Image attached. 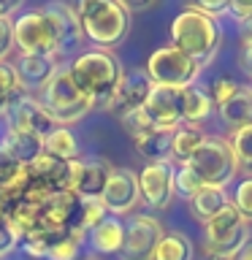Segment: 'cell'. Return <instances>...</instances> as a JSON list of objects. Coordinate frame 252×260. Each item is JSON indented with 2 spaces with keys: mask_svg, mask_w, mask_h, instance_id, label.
<instances>
[{
  "mask_svg": "<svg viewBox=\"0 0 252 260\" xmlns=\"http://www.w3.org/2000/svg\"><path fill=\"white\" fill-rule=\"evenodd\" d=\"M76 16L81 36L106 52L119 46L130 32V11L119 0H84Z\"/></svg>",
  "mask_w": 252,
  "mask_h": 260,
  "instance_id": "6da1fadb",
  "label": "cell"
},
{
  "mask_svg": "<svg viewBox=\"0 0 252 260\" xmlns=\"http://www.w3.org/2000/svg\"><path fill=\"white\" fill-rule=\"evenodd\" d=\"M68 73L81 92H84L95 106L106 103L114 95L119 79H122V62L114 52L106 49H89L81 52L76 60L68 65Z\"/></svg>",
  "mask_w": 252,
  "mask_h": 260,
  "instance_id": "7a4b0ae2",
  "label": "cell"
},
{
  "mask_svg": "<svg viewBox=\"0 0 252 260\" xmlns=\"http://www.w3.org/2000/svg\"><path fill=\"white\" fill-rule=\"evenodd\" d=\"M219 38H223V32H219L217 19H209V16L193 11V8H184L171 22V41H174L171 46L193 57L201 68L217 54Z\"/></svg>",
  "mask_w": 252,
  "mask_h": 260,
  "instance_id": "3957f363",
  "label": "cell"
},
{
  "mask_svg": "<svg viewBox=\"0 0 252 260\" xmlns=\"http://www.w3.org/2000/svg\"><path fill=\"white\" fill-rule=\"evenodd\" d=\"M38 103L44 106V111L54 119V125H62V127L79 122L87 111L95 109V103L73 84L68 68H60L54 73L52 81L41 89V101Z\"/></svg>",
  "mask_w": 252,
  "mask_h": 260,
  "instance_id": "277c9868",
  "label": "cell"
},
{
  "mask_svg": "<svg viewBox=\"0 0 252 260\" xmlns=\"http://www.w3.org/2000/svg\"><path fill=\"white\" fill-rule=\"evenodd\" d=\"M201 73V65L179 52L176 46H160L154 49L146 60V76L154 87H171V89H187L195 84Z\"/></svg>",
  "mask_w": 252,
  "mask_h": 260,
  "instance_id": "5b68a950",
  "label": "cell"
},
{
  "mask_svg": "<svg viewBox=\"0 0 252 260\" xmlns=\"http://www.w3.org/2000/svg\"><path fill=\"white\" fill-rule=\"evenodd\" d=\"M247 239H249V222L233 206H228L206 222V241L203 244H206V255L233 260L247 247Z\"/></svg>",
  "mask_w": 252,
  "mask_h": 260,
  "instance_id": "8992f818",
  "label": "cell"
},
{
  "mask_svg": "<svg viewBox=\"0 0 252 260\" xmlns=\"http://www.w3.org/2000/svg\"><path fill=\"white\" fill-rule=\"evenodd\" d=\"M187 166L198 174L203 187H225L239 171L231 144L225 138H211V136L201 144V149L193 154Z\"/></svg>",
  "mask_w": 252,
  "mask_h": 260,
  "instance_id": "52a82bcc",
  "label": "cell"
},
{
  "mask_svg": "<svg viewBox=\"0 0 252 260\" xmlns=\"http://www.w3.org/2000/svg\"><path fill=\"white\" fill-rule=\"evenodd\" d=\"M14 27V44L22 54H41V57H57V36L49 22V16L41 8L22 11L11 16Z\"/></svg>",
  "mask_w": 252,
  "mask_h": 260,
  "instance_id": "ba28073f",
  "label": "cell"
},
{
  "mask_svg": "<svg viewBox=\"0 0 252 260\" xmlns=\"http://www.w3.org/2000/svg\"><path fill=\"white\" fill-rule=\"evenodd\" d=\"M163 239V228L158 219L138 214L125 225V241L119 249V260H152L154 249Z\"/></svg>",
  "mask_w": 252,
  "mask_h": 260,
  "instance_id": "9c48e42d",
  "label": "cell"
},
{
  "mask_svg": "<svg viewBox=\"0 0 252 260\" xmlns=\"http://www.w3.org/2000/svg\"><path fill=\"white\" fill-rule=\"evenodd\" d=\"M174 162H152L138 174V192L152 209H168L174 201Z\"/></svg>",
  "mask_w": 252,
  "mask_h": 260,
  "instance_id": "30bf717a",
  "label": "cell"
},
{
  "mask_svg": "<svg viewBox=\"0 0 252 260\" xmlns=\"http://www.w3.org/2000/svg\"><path fill=\"white\" fill-rule=\"evenodd\" d=\"M146 119L158 130H176L184 125L182 119V89L171 87H152L149 98H146L144 109Z\"/></svg>",
  "mask_w": 252,
  "mask_h": 260,
  "instance_id": "8fae6325",
  "label": "cell"
},
{
  "mask_svg": "<svg viewBox=\"0 0 252 260\" xmlns=\"http://www.w3.org/2000/svg\"><path fill=\"white\" fill-rule=\"evenodd\" d=\"M138 198H141V192H138V174H133L130 168H111L106 190L101 195L109 214H130V209L138 203Z\"/></svg>",
  "mask_w": 252,
  "mask_h": 260,
  "instance_id": "7c38bea8",
  "label": "cell"
},
{
  "mask_svg": "<svg viewBox=\"0 0 252 260\" xmlns=\"http://www.w3.org/2000/svg\"><path fill=\"white\" fill-rule=\"evenodd\" d=\"M152 79L146 76V71H130V73H122L117 89H114V95L106 101V109L117 111V114H130V111H138L144 109L146 98L152 92Z\"/></svg>",
  "mask_w": 252,
  "mask_h": 260,
  "instance_id": "4fadbf2b",
  "label": "cell"
},
{
  "mask_svg": "<svg viewBox=\"0 0 252 260\" xmlns=\"http://www.w3.org/2000/svg\"><path fill=\"white\" fill-rule=\"evenodd\" d=\"M6 117H8V122H11V130L33 133V136H38V138H46L57 127L54 119L44 111V106H41L36 98H27V95H22L19 101L8 109Z\"/></svg>",
  "mask_w": 252,
  "mask_h": 260,
  "instance_id": "5bb4252c",
  "label": "cell"
},
{
  "mask_svg": "<svg viewBox=\"0 0 252 260\" xmlns=\"http://www.w3.org/2000/svg\"><path fill=\"white\" fill-rule=\"evenodd\" d=\"M79 206L81 198L73 190L49 195L46 203L41 206V225L57 228V231H79Z\"/></svg>",
  "mask_w": 252,
  "mask_h": 260,
  "instance_id": "9a60e30c",
  "label": "cell"
},
{
  "mask_svg": "<svg viewBox=\"0 0 252 260\" xmlns=\"http://www.w3.org/2000/svg\"><path fill=\"white\" fill-rule=\"evenodd\" d=\"M30 174H33V182L41 184L52 195L73 190V162H68V160H57V157L44 152L30 166Z\"/></svg>",
  "mask_w": 252,
  "mask_h": 260,
  "instance_id": "2e32d148",
  "label": "cell"
},
{
  "mask_svg": "<svg viewBox=\"0 0 252 260\" xmlns=\"http://www.w3.org/2000/svg\"><path fill=\"white\" fill-rule=\"evenodd\" d=\"M44 14L49 16V22L54 27V36H57V57L73 52L81 44V38H84L81 36V27H79L76 11L65 3H52L44 8Z\"/></svg>",
  "mask_w": 252,
  "mask_h": 260,
  "instance_id": "e0dca14e",
  "label": "cell"
},
{
  "mask_svg": "<svg viewBox=\"0 0 252 260\" xmlns=\"http://www.w3.org/2000/svg\"><path fill=\"white\" fill-rule=\"evenodd\" d=\"M111 168L106 160H73V192L79 198H101Z\"/></svg>",
  "mask_w": 252,
  "mask_h": 260,
  "instance_id": "ac0fdd59",
  "label": "cell"
},
{
  "mask_svg": "<svg viewBox=\"0 0 252 260\" xmlns=\"http://www.w3.org/2000/svg\"><path fill=\"white\" fill-rule=\"evenodd\" d=\"M16 76H19L22 89H44L52 76L60 71L57 57H41V54H19L14 65Z\"/></svg>",
  "mask_w": 252,
  "mask_h": 260,
  "instance_id": "d6986e66",
  "label": "cell"
},
{
  "mask_svg": "<svg viewBox=\"0 0 252 260\" xmlns=\"http://www.w3.org/2000/svg\"><path fill=\"white\" fill-rule=\"evenodd\" d=\"M6 222L22 244L33 231L41 228V206H36L30 201H19L14 206H6Z\"/></svg>",
  "mask_w": 252,
  "mask_h": 260,
  "instance_id": "ffe728a7",
  "label": "cell"
},
{
  "mask_svg": "<svg viewBox=\"0 0 252 260\" xmlns=\"http://www.w3.org/2000/svg\"><path fill=\"white\" fill-rule=\"evenodd\" d=\"M219 117H223V122L228 127H233V133L249 127L252 125V92H249V87H241L233 98H228L219 106Z\"/></svg>",
  "mask_w": 252,
  "mask_h": 260,
  "instance_id": "44dd1931",
  "label": "cell"
},
{
  "mask_svg": "<svg viewBox=\"0 0 252 260\" xmlns=\"http://www.w3.org/2000/svg\"><path fill=\"white\" fill-rule=\"evenodd\" d=\"M136 149L146 160V166H152V162H171L174 130H152L149 136L136 138Z\"/></svg>",
  "mask_w": 252,
  "mask_h": 260,
  "instance_id": "7402d4cb",
  "label": "cell"
},
{
  "mask_svg": "<svg viewBox=\"0 0 252 260\" xmlns=\"http://www.w3.org/2000/svg\"><path fill=\"white\" fill-rule=\"evenodd\" d=\"M122 241H125V225L117 217H106L101 225L89 233V244L101 255H119Z\"/></svg>",
  "mask_w": 252,
  "mask_h": 260,
  "instance_id": "603a6c76",
  "label": "cell"
},
{
  "mask_svg": "<svg viewBox=\"0 0 252 260\" xmlns=\"http://www.w3.org/2000/svg\"><path fill=\"white\" fill-rule=\"evenodd\" d=\"M3 146L22 162V166H33V162L44 154V138H38L33 133H22V130H8Z\"/></svg>",
  "mask_w": 252,
  "mask_h": 260,
  "instance_id": "cb8c5ba5",
  "label": "cell"
},
{
  "mask_svg": "<svg viewBox=\"0 0 252 260\" xmlns=\"http://www.w3.org/2000/svg\"><path fill=\"white\" fill-rule=\"evenodd\" d=\"M228 206H231V195L225 192V187H203V190L193 198V214L198 217L203 225Z\"/></svg>",
  "mask_w": 252,
  "mask_h": 260,
  "instance_id": "d4e9b609",
  "label": "cell"
},
{
  "mask_svg": "<svg viewBox=\"0 0 252 260\" xmlns=\"http://www.w3.org/2000/svg\"><path fill=\"white\" fill-rule=\"evenodd\" d=\"M206 133L198 125H182L174 130V152H171V160L176 162H190V157L201 149V144L206 141Z\"/></svg>",
  "mask_w": 252,
  "mask_h": 260,
  "instance_id": "484cf974",
  "label": "cell"
},
{
  "mask_svg": "<svg viewBox=\"0 0 252 260\" xmlns=\"http://www.w3.org/2000/svg\"><path fill=\"white\" fill-rule=\"evenodd\" d=\"M214 103H211L209 92H203L201 87H187L182 89V119L184 125H198L211 114Z\"/></svg>",
  "mask_w": 252,
  "mask_h": 260,
  "instance_id": "4316f807",
  "label": "cell"
},
{
  "mask_svg": "<svg viewBox=\"0 0 252 260\" xmlns=\"http://www.w3.org/2000/svg\"><path fill=\"white\" fill-rule=\"evenodd\" d=\"M44 152L52 154V157H57V160L73 162V160H79V141H76V136H73L68 127L57 125L52 133L44 138Z\"/></svg>",
  "mask_w": 252,
  "mask_h": 260,
  "instance_id": "83f0119b",
  "label": "cell"
},
{
  "mask_svg": "<svg viewBox=\"0 0 252 260\" xmlns=\"http://www.w3.org/2000/svg\"><path fill=\"white\" fill-rule=\"evenodd\" d=\"M152 260H193V241L182 231L163 233Z\"/></svg>",
  "mask_w": 252,
  "mask_h": 260,
  "instance_id": "f1b7e54d",
  "label": "cell"
},
{
  "mask_svg": "<svg viewBox=\"0 0 252 260\" xmlns=\"http://www.w3.org/2000/svg\"><path fill=\"white\" fill-rule=\"evenodd\" d=\"M22 98V84L11 62H0V117H6L8 109Z\"/></svg>",
  "mask_w": 252,
  "mask_h": 260,
  "instance_id": "f546056e",
  "label": "cell"
},
{
  "mask_svg": "<svg viewBox=\"0 0 252 260\" xmlns=\"http://www.w3.org/2000/svg\"><path fill=\"white\" fill-rule=\"evenodd\" d=\"M228 144H231V152L236 157V168L252 176V125L244 130H236Z\"/></svg>",
  "mask_w": 252,
  "mask_h": 260,
  "instance_id": "4dcf8cb0",
  "label": "cell"
},
{
  "mask_svg": "<svg viewBox=\"0 0 252 260\" xmlns=\"http://www.w3.org/2000/svg\"><path fill=\"white\" fill-rule=\"evenodd\" d=\"M109 217V209L103 206L101 198H81V206H79V231L81 233H92L103 219Z\"/></svg>",
  "mask_w": 252,
  "mask_h": 260,
  "instance_id": "1f68e13d",
  "label": "cell"
},
{
  "mask_svg": "<svg viewBox=\"0 0 252 260\" xmlns=\"http://www.w3.org/2000/svg\"><path fill=\"white\" fill-rule=\"evenodd\" d=\"M81 249H84V233L65 231L49 252V260H79Z\"/></svg>",
  "mask_w": 252,
  "mask_h": 260,
  "instance_id": "d6a6232c",
  "label": "cell"
},
{
  "mask_svg": "<svg viewBox=\"0 0 252 260\" xmlns=\"http://www.w3.org/2000/svg\"><path fill=\"white\" fill-rule=\"evenodd\" d=\"M201 190H203V182L198 179V174H195L187 162H184V166H179L176 168V176H174V192L179 195V198L193 201Z\"/></svg>",
  "mask_w": 252,
  "mask_h": 260,
  "instance_id": "836d02e7",
  "label": "cell"
},
{
  "mask_svg": "<svg viewBox=\"0 0 252 260\" xmlns=\"http://www.w3.org/2000/svg\"><path fill=\"white\" fill-rule=\"evenodd\" d=\"M231 206L239 211L247 222H252V176L239 182V187H236L233 195H231Z\"/></svg>",
  "mask_w": 252,
  "mask_h": 260,
  "instance_id": "e575fe53",
  "label": "cell"
},
{
  "mask_svg": "<svg viewBox=\"0 0 252 260\" xmlns=\"http://www.w3.org/2000/svg\"><path fill=\"white\" fill-rule=\"evenodd\" d=\"M122 127L128 130L130 136H133V141L136 138H144V136H149L152 130H158L152 125L149 119H146V114L138 109V111H130V114H125V117H122Z\"/></svg>",
  "mask_w": 252,
  "mask_h": 260,
  "instance_id": "d590c367",
  "label": "cell"
},
{
  "mask_svg": "<svg viewBox=\"0 0 252 260\" xmlns=\"http://www.w3.org/2000/svg\"><path fill=\"white\" fill-rule=\"evenodd\" d=\"M239 89H241L239 81H233L231 76H223V79H214V81H211V92H209V98H211V103L223 106L228 98H233L236 92H239Z\"/></svg>",
  "mask_w": 252,
  "mask_h": 260,
  "instance_id": "8d00e7d4",
  "label": "cell"
},
{
  "mask_svg": "<svg viewBox=\"0 0 252 260\" xmlns=\"http://www.w3.org/2000/svg\"><path fill=\"white\" fill-rule=\"evenodd\" d=\"M228 3H231V0H193L187 8H193V11L209 16V19H219V16L228 14Z\"/></svg>",
  "mask_w": 252,
  "mask_h": 260,
  "instance_id": "74e56055",
  "label": "cell"
},
{
  "mask_svg": "<svg viewBox=\"0 0 252 260\" xmlns=\"http://www.w3.org/2000/svg\"><path fill=\"white\" fill-rule=\"evenodd\" d=\"M19 168H22V162L16 160V157H14V154L6 149L3 144H0V184L8 182V179H11V176H14Z\"/></svg>",
  "mask_w": 252,
  "mask_h": 260,
  "instance_id": "f35d334b",
  "label": "cell"
},
{
  "mask_svg": "<svg viewBox=\"0 0 252 260\" xmlns=\"http://www.w3.org/2000/svg\"><path fill=\"white\" fill-rule=\"evenodd\" d=\"M16 244H19V239L14 236V231L8 228V222H6V214L0 217V260L3 257H8V252H11Z\"/></svg>",
  "mask_w": 252,
  "mask_h": 260,
  "instance_id": "ab89813d",
  "label": "cell"
},
{
  "mask_svg": "<svg viewBox=\"0 0 252 260\" xmlns=\"http://www.w3.org/2000/svg\"><path fill=\"white\" fill-rule=\"evenodd\" d=\"M14 46V27H11V19L8 16H0V62H3V57L11 52Z\"/></svg>",
  "mask_w": 252,
  "mask_h": 260,
  "instance_id": "60d3db41",
  "label": "cell"
},
{
  "mask_svg": "<svg viewBox=\"0 0 252 260\" xmlns=\"http://www.w3.org/2000/svg\"><path fill=\"white\" fill-rule=\"evenodd\" d=\"M228 16H233L239 24L247 22L252 16V3L249 0H231V3H228Z\"/></svg>",
  "mask_w": 252,
  "mask_h": 260,
  "instance_id": "b9f144b4",
  "label": "cell"
},
{
  "mask_svg": "<svg viewBox=\"0 0 252 260\" xmlns=\"http://www.w3.org/2000/svg\"><path fill=\"white\" fill-rule=\"evenodd\" d=\"M239 38H241L244 46H252V16H249L247 22L239 24Z\"/></svg>",
  "mask_w": 252,
  "mask_h": 260,
  "instance_id": "7bdbcfd3",
  "label": "cell"
},
{
  "mask_svg": "<svg viewBox=\"0 0 252 260\" xmlns=\"http://www.w3.org/2000/svg\"><path fill=\"white\" fill-rule=\"evenodd\" d=\"M241 65H244V71L252 76V46H244V54H241Z\"/></svg>",
  "mask_w": 252,
  "mask_h": 260,
  "instance_id": "ee69618b",
  "label": "cell"
},
{
  "mask_svg": "<svg viewBox=\"0 0 252 260\" xmlns=\"http://www.w3.org/2000/svg\"><path fill=\"white\" fill-rule=\"evenodd\" d=\"M233 260H252V244H247V247H244V249H241Z\"/></svg>",
  "mask_w": 252,
  "mask_h": 260,
  "instance_id": "f6af8a7d",
  "label": "cell"
},
{
  "mask_svg": "<svg viewBox=\"0 0 252 260\" xmlns=\"http://www.w3.org/2000/svg\"><path fill=\"white\" fill-rule=\"evenodd\" d=\"M203 260H231V257H219V255H206Z\"/></svg>",
  "mask_w": 252,
  "mask_h": 260,
  "instance_id": "bcb514c9",
  "label": "cell"
},
{
  "mask_svg": "<svg viewBox=\"0 0 252 260\" xmlns=\"http://www.w3.org/2000/svg\"><path fill=\"white\" fill-rule=\"evenodd\" d=\"M6 214V209H3V203H0V217H3Z\"/></svg>",
  "mask_w": 252,
  "mask_h": 260,
  "instance_id": "7dc6e473",
  "label": "cell"
},
{
  "mask_svg": "<svg viewBox=\"0 0 252 260\" xmlns=\"http://www.w3.org/2000/svg\"><path fill=\"white\" fill-rule=\"evenodd\" d=\"M249 92H252V84H249Z\"/></svg>",
  "mask_w": 252,
  "mask_h": 260,
  "instance_id": "c3c4849f",
  "label": "cell"
},
{
  "mask_svg": "<svg viewBox=\"0 0 252 260\" xmlns=\"http://www.w3.org/2000/svg\"><path fill=\"white\" fill-rule=\"evenodd\" d=\"M87 260H92V257H87Z\"/></svg>",
  "mask_w": 252,
  "mask_h": 260,
  "instance_id": "681fc988",
  "label": "cell"
}]
</instances>
